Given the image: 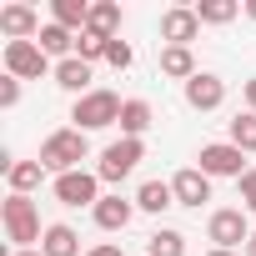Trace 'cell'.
I'll use <instances>...</instances> for the list:
<instances>
[{
  "label": "cell",
  "mask_w": 256,
  "mask_h": 256,
  "mask_svg": "<svg viewBox=\"0 0 256 256\" xmlns=\"http://www.w3.org/2000/svg\"><path fill=\"white\" fill-rule=\"evenodd\" d=\"M86 131H76V126H66V131H50L46 141H40V166L46 171H56V176H66V171H80V161H86Z\"/></svg>",
  "instance_id": "cell-1"
},
{
  "label": "cell",
  "mask_w": 256,
  "mask_h": 256,
  "mask_svg": "<svg viewBox=\"0 0 256 256\" xmlns=\"http://www.w3.org/2000/svg\"><path fill=\"white\" fill-rule=\"evenodd\" d=\"M0 221H6V236L20 246V251H36V241L46 236L40 231V211H36V201L30 196H6V206H0Z\"/></svg>",
  "instance_id": "cell-2"
},
{
  "label": "cell",
  "mask_w": 256,
  "mask_h": 256,
  "mask_svg": "<svg viewBox=\"0 0 256 256\" xmlns=\"http://www.w3.org/2000/svg\"><path fill=\"white\" fill-rule=\"evenodd\" d=\"M120 106L126 100L116 90H90V96L76 100L70 120H76V131H106V126H120Z\"/></svg>",
  "instance_id": "cell-3"
},
{
  "label": "cell",
  "mask_w": 256,
  "mask_h": 256,
  "mask_svg": "<svg viewBox=\"0 0 256 256\" xmlns=\"http://www.w3.org/2000/svg\"><path fill=\"white\" fill-rule=\"evenodd\" d=\"M141 161H146V141H131V136H120V141H110V146L100 151V166H96V176L116 186V181H126V176H131Z\"/></svg>",
  "instance_id": "cell-4"
},
{
  "label": "cell",
  "mask_w": 256,
  "mask_h": 256,
  "mask_svg": "<svg viewBox=\"0 0 256 256\" xmlns=\"http://www.w3.org/2000/svg\"><path fill=\"white\" fill-rule=\"evenodd\" d=\"M50 70V56L36 46V40H6V76L16 80H40Z\"/></svg>",
  "instance_id": "cell-5"
},
{
  "label": "cell",
  "mask_w": 256,
  "mask_h": 256,
  "mask_svg": "<svg viewBox=\"0 0 256 256\" xmlns=\"http://www.w3.org/2000/svg\"><path fill=\"white\" fill-rule=\"evenodd\" d=\"M206 236H211L221 251H236V246H246V241H251V231H246V211H241V206H221V211H211V221H206Z\"/></svg>",
  "instance_id": "cell-6"
},
{
  "label": "cell",
  "mask_w": 256,
  "mask_h": 256,
  "mask_svg": "<svg viewBox=\"0 0 256 256\" xmlns=\"http://www.w3.org/2000/svg\"><path fill=\"white\" fill-rule=\"evenodd\" d=\"M56 201H60V206H90V211H96V201H100V176H96V171H66V176H56Z\"/></svg>",
  "instance_id": "cell-7"
},
{
  "label": "cell",
  "mask_w": 256,
  "mask_h": 256,
  "mask_svg": "<svg viewBox=\"0 0 256 256\" xmlns=\"http://www.w3.org/2000/svg\"><path fill=\"white\" fill-rule=\"evenodd\" d=\"M196 161H201L206 176H236V181L246 176V151H236L231 141H211V146H201Z\"/></svg>",
  "instance_id": "cell-8"
},
{
  "label": "cell",
  "mask_w": 256,
  "mask_h": 256,
  "mask_svg": "<svg viewBox=\"0 0 256 256\" xmlns=\"http://www.w3.org/2000/svg\"><path fill=\"white\" fill-rule=\"evenodd\" d=\"M196 36H201L196 6H171V10L161 16V40H166V46H191Z\"/></svg>",
  "instance_id": "cell-9"
},
{
  "label": "cell",
  "mask_w": 256,
  "mask_h": 256,
  "mask_svg": "<svg viewBox=\"0 0 256 256\" xmlns=\"http://www.w3.org/2000/svg\"><path fill=\"white\" fill-rule=\"evenodd\" d=\"M221 100H226V80H221V76L196 70V76L186 80V106H191V110H216Z\"/></svg>",
  "instance_id": "cell-10"
},
{
  "label": "cell",
  "mask_w": 256,
  "mask_h": 256,
  "mask_svg": "<svg viewBox=\"0 0 256 256\" xmlns=\"http://www.w3.org/2000/svg\"><path fill=\"white\" fill-rule=\"evenodd\" d=\"M171 191H176V206H201V201H211V176L201 166H186L171 176Z\"/></svg>",
  "instance_id": "cell-11"
},
{
  "label": "cell",
  "mask_w": 256,
  "mask_h": 256,
  "mask_svg": "<svg viewBox=\"0 0 256 256\" xmlns=\"http://www.w3.org/2000/svg\"><path fill=\"white\" fill-rule=\"evenodd\" d=\"M0 30H6L10 40H36L46 26H40V16L30 6H6V10H0Z\"/></svg>",
  "instance_id": "cell-12"
},
{
  "label": "cell",
  "mask_w": 256,
  "mask_h": 256,
  "mask_svg": "<svg viewBox=\"0 0 256 256\" xmlns=\"http://www.w3.org/2000/svg\"><path fill=\"white\" fill-rule=\"evenodd\" d=\"M90 216H96V226H100V231H126V226H131V216H136V201H120V196H100Z\"/></svg>",
  "instance_id": "cell-13"
},
{
  "label": "cell",
  "mask_w": 256,
  "mask_h": 256,
  "mask_svg": "<svg viewBox=\"0 0 256 256\" xmlns=\"http://www.w3.org/2000/svg\"><path fill=\"white\" fill-rule=\"evenodd\" d=\"M116 26H120V6H116V0H96V6H90V20H86V36L116 40Z\"/></svg>",
  "instance_id": "cell-14"
},
{
  "label": "cell",
  "mask_w": 256,
  "mask_h": 256,
  "mask_svg": "<svg viewBox=\"0 0 256 256\" xmlns=\"http://www.w3.org/2000/svg\"><path fill=\"white\" fill-rule=\"evenodd\" d=\"M40 251H46V256H86V251H80V236H76L66 221L46 226V236H40Z\"/></svg>",
  "instance_id": "cell-15"
},
{
  "label": "cell",
  "mask_w": 256,
  "mask_h": 256,
  "mask_svg": "<svg viewBox=\"0 0 256 256\" xmlns=\"http://www.w3.org/2000/svg\"><path fill=\"white\" fill-rule=\"evenodd\" d=\"M151 100H126L120 106V136H131V141H141L146 131H151Z\"/></svg>",
  "instance_id": "cell-16"
},
{
  "label": "cell",
  "mask_w": 256,
  "mask_h": 256,
  "mask_svg": "<svg viewBox=\"0 0 256 256\" xmlns=\"http://www.w3.org/2000/svg\"><path fill=\"white\" fill-rule=\"evenodd\" d=\"M36 46H40L46 56H60V60H70V56H76V30H66V26H56V20H50V26L36 36Z\"/></svg>",
  "instance_id": "cell-17"
},
{
  "label": "cell",
  "mask_w": 256,
  "mask_h": 256,
  "mask_svg": "<svg viewBox=\"0 0 256 256\" xmlns=\"http://www.w3.org/2000/svg\"><path fill=\"white\" fill-rule=\"evenodd\" d=\"M56 86H60V90H76V96H90V90H86V86H90V66H86L80 56L60 60V66H56Z\"/></svg>",
  "instance_id": "cell-18"
},
{
  "label": "cell",
  "mask_w": 256,
  "mask_h": 256,
  "mask_svg": "<svg viewBox=\"0 0 256 256\" xmlns=\"http://www.w3.org/2000/svg\"><path fill=\"white\" fill-rule=\"evenodd\" d=\"M166 206H176V191H171V181H146V186L136 191V211H151V216H161Z\"/></svg>",
  "instance_id": "cell-19"
},
{
  "label": "cell",
  "mask_w": 256,
  "mask_h": 256,
  "mask_svg": "<svg viewBox=\"0 0 256 256\" xmlns=\"http://www.w3.org/2000/svg\"><path fill=\"white\" fill-rule=\"evenodd\" d=\"M161 70H166L171 80H191V76H196V56H191V46H166V50H161Z\"/></svg>",
  "instance_id": "cell-20"
},
{
  "label": "cell",
  "mask_w": 256,
  "mask_h": 256,
  "mask_svg": "<svg viewBox=\"0 0 256 256\" xmlns=\"http://www.w3.org/2000/svg\"><path fill=\"white\" fill-rule=\"evenodd\" d=\"M50 16H56V26H66V30H86V20H90V6L86 0H50Z\"/></svg>",
  "instance_id": "cell-21"
},
{
  "label": "cell",
  "mask_w": 256,
  "mask_h": 256,
  "mask_svg": "<svg viewBox=\"0 0 256 256\" xmlns=\"http://www.w3.org/2000/svg\"><path fill=\"white\" fill-rule=\"evenodd\" d=\"M6 176H10V191H16V196H30V191L40 186L46 166H40V161H16V166H10Z\"/></svg>",
  "instance_id": "cell-22"
},
{
  "label": "cell",
  "mask_w": 256,
  "mask_h": 256,
  "mask_svg": "<svg viewBox=\"0 0 256 256\" xmlns=\"http://www.w3.org/2000/svg\"><path fill=\"white\" fill-rule=\"evenodd\" d=\"M146 256H186V236L171 231V226H161V231L146 241Z\"/></svg>",
  "instance_id": "cell-23"
},
{
  "label": "cell",
  "mask_w": 256,
  "mask_h": 256,
  "mask_svg": "<svg viewBox=\"0 0 256 256\" xmlns=\"http://www.w3.org/2000/svg\"><path fill=\"white\" fill-rule=\"evenodd\" d=\"M196 16H201V26H226V20L241 16V6H236V0H201Z\"/></svg>",
  "instance_id": "cell-24"
},
{
  "label": "cell",
  "mask_w": 256,
  "mask_h": 256,
  "mask_svg": "<svg viewBox=\"0 0 256 256\" xmlns=\"http://www.w3.org/2000/svg\"><path fill=\"white\" fill-rule=\"evenodd\" d=\"M231 146L246 151V156H256V116H251V110L231 120Z\"/></svg>",
  "instance_id": "cell-25"
},
{
  "label": "cell",
  "mask_w": 256,
  "mask_h": 256,
  "mask_svg": "<svg viewBox=\"0 0 256 256\" xmlns=\"http://www.w3.org/2000/svg\"><path fill=\"white\" fill-rule=\"evenodd\" d=\"M106 46H110V40H96V36H86V30L76 36V56H80L86 66H90V60H100V56H106Z\"/></svg>",
  "instance_id": "cell-26"
},
{
  "label": "cell",
  "mask_w": 256,
  "mask_h": 256,
  "mask_svg": "<svg viewBox=\"0 0 256 256\" xmlns=\"http://www.w3.org/2000/svg\"><path fill=\"white\" fill-rule=\"evenodd\" d=\"M236 186H241V211H246V216H256V166H251Z\"/></svg>",
  "instance_id": "cell-27"
},
{
  "label": "cell",
  "mask_w": 256,
  "mask_h": 256,
  "mask_svg": "<svg viewBox=\"0 0 256 256\" xmlns=\"http://www.w3.org/2000/svg\"><path fill=\"white\" fill-rule=\"evenodd\" d=\"M106 60H110L116 70H126V66H131V60H136V50H131V46H126V40H110V46H106Z\"/></svg>",
  "instance_id": "cell-28"
},
{
  "label": "cell",
  "mask_w": 256,
  "mask_h": 256,
  "mask_svg": "<svg viewBox=\"0 0 256 256\" xmlns=\"http://www.w3.org/2000/svg\"><path fill=\"white\" fill-rule=\"evenodd\" d=\"M16 100H20V80H16V76H6V80H0V106L10 110Z\"/></svg>",
  "instance_id": "cell-29"
},
{
  "label": "cell",
  "mask_w": 256,
  "mask_h": 256,
  "mask_svg": "<svg viewBox=\"0 0 256 256\" xmlns=\"http://www.w3.org/2000/svg\"><path fill=\"white\" fill-rule=\"evenodd\" d=\"M86 256H120V246H110V241H100V246H90Z\"/></svg>",
  "instance_id": "cell-30"
},
{
  "label": "cell",
  "mask_w": 256,
  "mask_h": 256,
  "mask_svg": "<svg viewBox=\"0 0 256 256\" xmlns=\"http://www.w3.org/2000/svg\"><path fill=\"white\" fill-rule=\"evenodd\" d=\"M246 106H251V116H256V76L246 80Z\"/></svg>",
  "instance_id": "cell-31"
},
{
  "label": "cell",
  "mask_w": 256,
  "mask_h": 256,
  "mask_svg": "<svg viewBox=\"0 0 256 256\" xmlns=\"http://www.w3.org/2000/svg\"><path fill=\"white\" fill-rule=\"evenodd\" d=\"M206 256H236V251H221V246H211V251H206Z\"/></svg>",
  "instance_id": "cell-32"
},
{
  "label": "cell",
  "mask_w": 256,
  "mask_h": 256,
  "mask_svg": "<svg viewBox=\"0 0 256 256\" xmlns=\"http://www.w3.org/2000/svg\"><path fill=\"white\" fill-rule=\"evenodd\" d=\"M246 256H256V231H251V241H246Z\"/></svg>",
  "instance_id": "cell-33"
},
{
  "label": "cell",
  "mask_w": 256,
  "mask_h": 256,
  "mask_svg": "<svg viewBox=\"0 0 256 256\" xmlns=\"http://www.w3.org/2000/svg\"><path fill=\"white\" fill-rule=\"evenodd\" d=\"M246 16H251V20H256V0H246Z\"/></svg>",
  "instance_id": "cell-34"
},
{
  "label": "cell",
  "mask_w": 256,
  "mask_h": 256,
  "mask_svg": "<svg viewBox=\"0 0 256 256\" xmlns=\"http://www.w3.org/2000/svg\"><path fill=\"white\" fill-rule=\"evenodd\" d=\"M16 256H46V251H16Z\"/></svg>",
  "instance_id": "cell-35"
}]
</instances>
